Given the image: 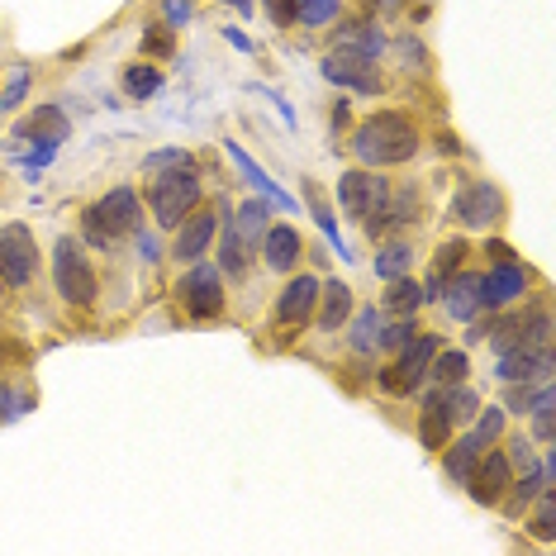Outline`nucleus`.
Segmentation results:
<instances>
[{"instance_id":"38","label":"nucleus","mask_w":556,"mask_h":556,"mask_svg":"<svg viewBox=\"0 0 556 556\" xmlns=\"http://www.w3.org/2000/svg\"><path fill=\"white\" fill-rule=\"evenodd\" d=\"M414 333H419V324H414V319H395L390 328H381V343H376V352H400L404 343H414Z\"/></svg>"},{"instance_id":"40","label":"nucleus","mask_w":556,"mask_h":556,"mask_svg":"<svg viewBox=\"0 0 556 556\" xmlns=\"http://www.w3.org/2000/svg\"><path fill=\"white\" fill-rule=\"evenodd\" d=\"M167 167H195V157L186 148H162V153L143 157V172H167Z\"/></svg>"},{"instance_id":"21","label":"nucleus","mask_w":556,"mask_h":556,"mask_svg":"<svg viewBox=\"0 0 556 556\" xmlns=\"http://www.w3.org/2000/svg\"><path fill=\"white\" fill-rule=\"evenodd\" d=\"M352 309H357V300H352L348 281H319V305H314V324H319V333H343Z\"/></svg>"},{"instance_id":"48","label":"nucleus","mask_w":556,"mask_h":556,"mask_svg":"<svg viewBox=\"0 0 556 556\" xmlns=\"http://www.w3.org/2000/svg\"><path fill=\"white\" fill-rule=\"evenodd\" d=\"M224 39H229V43L238 48V53H252V39H248V34H238L233 24H229V29H224Z\"/></svg>"},{"instance_id":"3","label":"nucleus","mask_w":556,"mask_h":556,"mask_svg":"<svg viewBox=\"0 0 556 556\" xmlns=\"http://www.w3.org/2000/svg\"><path fill=\"white\" fill-rule=\"evenodd\" d=\"M53 290L62 305L72 309H91L100 300V276H96V262L91 252H86L81 238L62 233L53 243Z\"/></svg>"},{"instance_id":"17","label":"nucleus","mask_w":556,"mask_h":556,"mask_svg":"<svg viewBox=\"0 0 556 556\" xmlns=\"http://www.w3.org/2000/svg\"><path fill=\"white\" fill-rule=\"evenodd\" d=\"M552 480H556V457H552V447H547V457H542L538 466H528V471H514L509 490H504V500H500V509L509 514V518H523V509L552 485Z\"/></svg>"},{"instance_id":"12","label":"nucleus","mask_w":556,"mask_h":556,"mask_svg":"<svg viewBox=\"0 0 556 556\" xmlns=\"http://www.w3.org/2000/svg\"><path fill=\"white\" fill-rule=\"evenodd\" d=\"M319 72H324V81L343 86V91H352V96H386V86H390L371 58L348 53V48H328Z\"/></svg>"},{"instance_id":"31","label":"nucleus","mask_w":556,"mask_h":556,"mask_svg":"<svg viewBox=\"0 0 556 556\" xmlns=\"http://www.w3.org/2000/svg\"><path fill=\"white\" fill-rule=\"evenodd\" d=\"M290 10H295V24H305V29H328V24L343 20L348 0H290Z\"/></svg>"},{"instance_id":"1","label":"nucleus","mask_w":556,"mask_h":556,"mask_svg":"<svg viewBox=\"0 0 556 556\" xmlns=\"http://www.w3.org/2000/svg\"><path fill=\"white\" fill-rule=\"evenodd\" d=\"M348 148H352V157H357V167H376V172L404 167V162L419 157L424 129L409 110H376V115L352 124Z\"/></svg>"},{"instance_id":"50","label":"nucleus","mask_w":556,"mask_h":556,"mask_svg":"<svg viewBox=\"0 0 556 556\" xmlns=\"http://www.w3.org/2000/svg\"><path fill=\"white\" fill-rule=\"evenodd\" d=\"M5 305H10V286L0 281V309H5Z\"/></svg>"},{"instance_id":"32","label":"nucleus","mask_w":556,"mask_h":556,"mask_svg":"<svg viewBox=\"0 0 556 556\" xmlns=\"http://www.w3.org/2000/svg\"><path fill=\"white\" fill-rule=\"evenodd\" d=\"M466 371H471V357H466L462 348L452 352H433V362H428V381L433 386H452V381H466Z\"/></svg>"},{"instance_id":"39","label":"nucleus","mask_w":556,"mask_h":556,"mask_svg":"<svg viewBox=\"0 0 556 556\" xmlns=\"http://www.w3.org/2000/svg\"><path fill=\"white\" fill-rule=\"evenodd\" d=\"M504 457H509L514 471H528V466H538V452H533V438H504Z\"/></svg>"},{"instance_id":"15","label":"nucleus","mask_w":556,"mask_h":556,"mask_svg":"<svg viewBox=\"0 0 556 556\" xmlns=\"http://www.w3.org/2000/svg\"><path fill=\"white\" fill-rule=\"evenodd\" d=\"M257 257H262V267H267V271L290 276L300 267V257H305V238H300L295 224H267Z\"/></svg>"},{"instance_id":"51","label":"nucleus","mask_w":556,"mask_h":556,"mask_svg":"<svg viewBox=\"0 0 556 556\" xmlns=\"http://www.w3.org/2000/svg\"><path fill=\"white\" fill-rule=\"evenodd\" d=\"M376 10H400V0H376Z\"/></svg>"},{"instance_id":"46","label":"nucleus","mask_w":556,"mask_h":556,"mask_svg":"<svg viewBox=\"0 0 556 556\" xmlns=\"http://www.w3.org/2000/svg\"><path fill=\"white\" fill-rule=\"evenodd\" d=\"M438 153H442V157H462L466 148H462V138L452 134V129H442V134H438Z\"/></svg>"},{"instance_id":"2","label":"nucleus","mask_w":556,"mask_h":556,"mask_svg":"<svg viewBox=\"0 0 556 556\" xmlns=\"http://www.w3.org/2000/svg\"><path fill=\"white\" fill-rule=\"evenodd\" d=\"M138 224H143V200H138L134 186H115V191H105L81 210V243L110 252L119 238H129Z\"/></svg>"},{"instance_id":"20","label":"nucleus","mask_w":556,"mask_h":556,"mask_svg":"<svg viewBox=\"0 0 556 556\" xmlns=\"http://www.w3.org/2000/svg\"><path fill=\"white\" fill-rule=\"evenodd\" d=\"M438 348H442V338H438V333H424V328H419V333H414V343H404V348L395 352V376L404 381V390H409V395L428 381V362H433Z\"/></svg>"},{"instance_id":"47","label":"nucleus","mask_w":556,"mask_h":556,"mask_svg":"<svg viewBox=\"0 0 556 556\" xmlns=\"http://www.w3.org/2000/svg\"><path fill=\"white\" fill-rule=\"evenodd\" d=\"M485 257H490V262H509V257H518V252H514L509 243H500V238H490V243H485Z\"/></svg>"},{"instance_id":"44","label":"nucleus","mask_w":556,"mask_h":556,"mask_svg":"<svg viewBox=\"0 0 556 556\" xmlns=\"http://www.w3.org/2000/svg\"><path fill=\"white\" fill-rule=\"evenodd\" d=\"M328 129H333V134L352 129V110H348V100H333V110H328Z\"/></svg>"},{"instance_id":"22","label":"nucleus","mask_w":556,"mask_h":556,"mask_svg":"<svg viewBox=\"0 0 556 556\" xmlns=\"http://www.w3.org/2000/svg\"><path fill=\"white\" fill-rule=\"evenodd\" d=\"M371 271L381 276V281L409 276V271H414V243H409V233H390V238H381V243H376Z\"/></svg>"},{"instance_id":"36","label":"nucleus","mask_w":556,"mask_h":556,"mask_svg":"<svg viewBox=\"0 0 556 556\" xmlns=\"http://www.w3.org/2000/svg\"><path fill=\"white\" fill-rule=\"evenodd\" d=\"M29 86H34V67L29 62H15V67H10V81H5V96H0V110H20V100L29 96Z\"/></svg>"},{"instance_id":"30","label":"nucleus","mask_w":556,"mask_h":556,"mask_svg":"<svg viewBox=\"0 0 556 556\" xmlns=\"http://www.w3.org/2000/svg\"><path fill=\"white\" fill-rule=\"evenodd\" d=\"M433 400H442V409L452 414V424H471L476 409H480V395L466 381H452V386H438Z\"/></svg>"},{"instance_id":"10","label":"nucleus","mask_w":556,"mask_h":556,"mask_svg":"<svg viewBox=\"0 0 556 556\" xmlns=\"http://www.w3.org/2000/svg\"><path fill=\"white\" fill-rule=\"evenodd\" d=\"M314 305H319V276L290 271V281L281 286L276 309H271V328L281 333V343L300 338V333H305V324H314Z\"/></svg>"},{"instance_id":"23","label":"nucleus","mask_w":556,"mask_h":556,"mask_svg":"<svg viewBox=\"0 0 556 556\" xmlns=\"http://www.w3.org/2000/svg\"><path fill=\"white\" fill-rule=\"evenodd\" d=\"M428 305L424 300V286L409 276H395V281H386V295H381V314H390V319H414Z\"/></svg>"},{"instance_id":"24","label":"nucleus","mask_w":556,"mask_h":556,"mask_svg":"<svg viewBox=\"0 0 556 556\" xmlns=\"http://www.w3.org/2000/svg\"><path fill=\"white\" fill-rule=\"evenodd\" d=\"M452 428H457V424H452V414L442 409V400L428 395L424 409H419V419H414V433H419V442L428 452H442L452 442Z\"/></svg>"},{"instance_id":"29","label":"nucleus","mask_w":556,"mask_h":556,"mask_svg":"<svg viewBox=\"0 0 556 556\" xmlns=\"http://www.w3.org/2000/svg\"><path fill=\"white\" fill-rule=\"evenodd\" d=\"M224 153H229V157H233V167H238V172H243V176H248V181H252V191H257L262 200H271V205H281V210L290 205V200H286V195H281V191H276V186H271V176H267V172H262V167H257V162H252V157L243 153V143H233V138H229V143H224Z\"/></svg>"},{"instance_id":"11","label":"nucleus","mask_w":556,"mask_h":556,"mask_svg":"<svg viewBox=\"0 0 556 556\" xmlns=\"http://www.w3.org/2000/svg\"><path fill=\"white\" fill-rule=\"evenodd\" d=\"M390 195V181L376 167H348L343 176H338V210L348 214V219H376Z\"/></svg>"},{"instance_id":"34","label":"nucleus","mask_w":556,"mask_h":556,"mask_svg":"<svg viewBox=\"0 0 556 556\" xmlns=\"http://www.w3.org/2000/svg\"><path fill=\"white\" fill-rule=\"evenodd\" d=\"M138 53H143L148 62H167L176 53V29L172 24H148L143 39H138Z\"/></svg>"},{"instance_id":"45","label":"nucleus","mask_w":556,"mask_h":556,"mask_svg":"<svg viewBox=\"0 0 556 556\" xmlns=\"http://www.w3.org/2000/svg\"><path fill=\"white\" fill-rule=\"evenodd\" d=\"M134 238H138V257H143V262H157V252H162V248H157V238L148 233L143 224H138V229H134Z\"/></svg>"},{"instance_id":"41","label":"nucleus","mask_w":556,"mask_h":556,"mask_svg":"<svg viewBox=\"0 0 556 556\" xmlns=\"http://www.w3.org/2000/svg\"><path fill=\"white\" fill-rule=\"evenodd\" d=\"M395 53L404 58V62H414V72H428V53H424V43H419V34H400L395 39Z\"/></svg>"},{"instance_id":"7","label":"nucleus","mask_w":556,"mask_h":556,"mask_svg":"<svg viewBox=\"0 0 556 556\" xmlns=\"http://www.w3.org/2000/svg\"><path fill=\"white\" fill-rule=\"evenodd\" d=\"M447 214L462 224V229H500L504 214H509V200L495 181H485V176H466L457 186V195H452Z\"/></svg>"},{"instance_id":"42","label":"nucleus","mask_w":556,"mask_h":556,"mask_svg":"<svg viewBox=\"0 0 556 556\" xmlns=\"http://www.w3.org/2000/svg\"><path fill=\"white\" fill-rule=\"evenodd\" d=\"M262 10H267L271 24H281V29H290V24H295V10H290V0H262Z\"/></svg>"},{"instance_id":"14","label":"nucleus","mask_w":556,"mask_h":556,"mask_svg":"<svg viewBox=\"0 0 556 556\" xmlns=\"http://www.w3.org/2000/svg\"><path fill=\"white\" fill-rule=\"evenodd\" d=\"M509 480H514L509 457H504V447H495V442H490V447L476 457L471 476H466L462 485H466V500H471V504H480V509H500V500H504V490H509Z\"/></svg>"},{"instance_id":"8","label":"nucleus","mask_w":556,"mask_h":556,"mask_svg":"<svg viewBox=\"0 0 556 556\" xmlns=\"http://www.w3.org/2000/svg\"><path fill=\"white\" fill-rule=\"evenodd\" d=\"M229 214H233V205H229L224 195H219V205H195V210L172 229V257L181 262V267H191V262L210 257L214 233H219V224L229 219Z\"/></svg>"},{"instance_id":"16","label":"nucleus","mask_w":556,"mask_h":556,"mask_svg":"<svg viewBox=\"0 0 556 556\" xmlns=\"http://www.w3.org/2000/svg\"><path fill=\"white\" fill-rule=\"evenodd\" d=\"M438 305L447 319H457V324H476L480 314H485V305H480V271H452L447 281H442V295H438Z\"/></svg>"},{"instance_id":"43","label":"nucleus","mask_w":556,"mask_h":556,"mask_svg":"<svg viewBox=\"0 0 556 556\" xmlns=\"http://www.w3.org/2000/svg\"><path fill=\"white\" fill-rule=\"evenodd\" d=\"M162 15H167V24L176 29V24L191 20V0H162Z\"/></svg>"},{"instance_id":"27","label":"nucleus","mask_w":556,"mask_h":556,"mask_svg":"<svg viewBox=\"0 0 556 556\" xmlns=\"http://www.w3.org/2000/svg\"><path fill=\"white\" fill-rule=\"evenodd\" d=\"M162 67L157 62H148V58H138V62H129V67L119 72V91L129 96V100H153L157 91H162Z\"/></svg>"},{"instance_id":"28","label":"nucleus","mask_w":556,"mask_h":556,"mask_svg":"<svg viewBox=\"0 0 556 556\" xmlns=\"http://www.w3.org/2000/svg\"><path fill=\"white\" fill-rule=\"evenodd\" d=\"M528 533H533L538 542H542V547H556V485H547V490H542V495L533 500V504H528Z\"/></svg>"},{"instance_id":"49","label":"nucleus","mask_w":556,"mask_h":556,"mask_svg":"<svg viewBox=\"0 0 556 556\" xmlns=\"http://www.w3.org/2000/svg\"><path fill=\"white\" fill-rule=\"evenodd\" d=\"M233 10H243V15H257V0H229Z\"/></svg>"},{"instance_id":"52","label":"nucleus","mask_w":556,"mask_h":556,"mask_svg":"<svg viewBox=\"0 0 556 556\" xmlns=\"http://www.w3.org/2000/svg\"><path fill=\"white\" fill-rule=\"evenodd\" d=\"M0 352H5V328H0Z\"/></svg>"},{"instance_id":"19","label":"nucleus","mask_w":556,"mask_h":556,"mask_svg":"<svg viewBox=\"0 0 556 556\" xmlns=\"http://www.w3.org/2000/svg\"><path fill=\"white\" fill-rule=\"evenodd\" d=\"M333 48H348V53H362V58L381 62L390 39H386V29L376 20H338L333 24Z\"/></svg>"},{"instance_id":"4","label":"nucleus","mask_w":556,"mask_h":556,"mask_svg":"<svg viewBox=\"0 0 556 556\" xmlns=\"http://www.w3.org/2000/svg\"><path fill=\"white\" fill-rule=\"evenodd\" d=\"M200 195H205V186H200V172L195 167H167V172H153V186H148V210H153V224L157 229H176V224L186 219Z\"/></svg>"},{"instance_id":"6","label":"nucleus","mask_w":556,"mask_h":556,"mask_svg":"<svg viewBox=\"0 0 556 556\" xmlns=\"http://www.w3.org/2000/svg\"><path fill=\"white\" fill-rule=\"evenodd\" d=\"M424 214H428V195H424L419 181H390V195H386L381 214H376V219H366L362 233L371 238V243H381V238H390V233L419 229Z\"/></svg>"},{"instance_id":"35","label":"nucleus","mask_w":556,"mask_h":556,"mask_svg":"<svg viewBox=\"0 0 556 556\" xmlns=\"http://www.w3.org/2000/svg\"><path fill=\"white\" fill-rule=\"evenodd\" d=\"M471 424H476L471 433L485 442V447H490V442H500V438H504V404H480Z\"/></svg>"},{"instance_id":"33","label":"nucleus","mask_w":556,"mask_h":556,"mask_svg":"<svg viewBox=\"0 0 556 556\" xmlns=\"http://www.w3.org/2000/svg\"><path fill=\"white\" fill-rule=\"evenodd\" d=\"M466 257H471V243H466V238H442V243L433 248V276L447 281L452 271L466 267Z\"/></svg>"},{"instance_id":"9","label":"nucleus","mask_w":556,"mask_h":556,"mask_svg":"<svg viewBox=\"0 0 556 556\" xmlns=\"http://www.w3.org/2000/svg\"><path fill=\"white\" fill-rule=\"evenodd\" d=\"M43 271L39 257V238H34L29 224H5L0 229V281L10 290H29Z\"/></svg>"},{"instance_id":"18","label":"nucleus","mask_w":556,"mask_h":556,"mask_svg":"<svg viewBox=\"0 0 556 556\" xmlns=\"http://www.w3.org/2000/svg\"><path fill=\"white\" fill-rule=\"evenodd\" d=\"M67 134H72V124L67 115H62V105L58 100H48V105H34L24 119H15V138L24 143H39V148H58V143H67Z\"/></svg>"},{"instance_id":"13","label":"nucleus","mask_w":556,"mask_h":556,"mask_svg":"<svg viewBox=\"0 0 556 556\" xmlns=\"http://www.w3.org/2000/svg\"><path fill=\"white\" fill-rule=\"evenodd\" d=\"M533 281H538V276H533L528 262H518V257L490 262V267L480 271V305H485V314L509 309V305H518V300L528 295V286H533Z\"/></svg>"},{"instance_id":"37","label":"nucleus","mask_w":556,"mask_h":556,"mask_svg":"<svg viewBox=\"0 0 556 556\" xmlns=\"http://www.w3.org/2000/svg\"><path fill=\"white\" fill-rule=\"evenodd\" d=\"M305 200H309L314 224H319L324 233H333V243H338V219H333V205H328L324 191H319V181H305ZM338 248H343V243H338Z\"/></svg>"},{"instance_id":"5","label":"nucleus","mask_w":556,"mask_h":556,"mask_svg":"<svg viewBox=\"0 0 556 556\" xmlns=\"http://www.w3.org/2000/svg\"><path fill=\"white\" fill-rule=\"evenodd\" d=\"M176 300H181V309L191 314L195 324H210V319H224V309H229V286H224V271L214 267V262H191L181 276H176Z\"/></svg>"},{"instance_id":"26","label":"nucleus","mask_w":556,"mask_h":556,"mask_svg":"<svg viewBox=\"0 0 556 556\" xmlns=\"http://www.w3.org/2000/svg\"><path fill=\"white\" fill-rule=\"evenodd\" d=\"M485 452V442H480L476 433H466V438H452L447 447H442V476L452 480V485H462L466 476H471V466L476 457Z\"/></svg>"},{"instance_id":"25","label":"nucleus","mask_w":556,"mask_h":556,"mask_svg":"<svg viewBox=\"0 0 556 556\" xmlns=\"http://www.w3.org/2000/svg\"><path fill=\"white\" fill-rule=\"evenodd\" d=\"M348 348L357 352V357H366V352H376V343H381V328H386V314L381 305H366V309H352L348 314Z\"/></svg>"}]
</instances>
